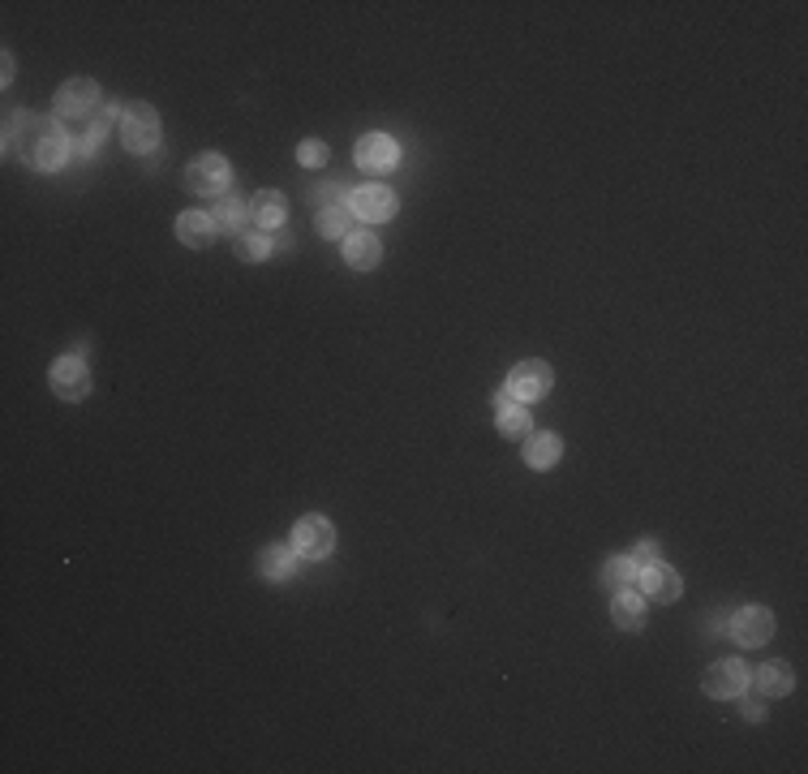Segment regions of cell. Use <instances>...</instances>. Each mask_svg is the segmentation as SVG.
<instances>
[{"label": "cell", "mask_w": 808, "mask_h": 774, "mask_svg": "<svg viewBox=\"0 0 808 774\" xmlns=\"http://www.w3.org/2000/svg\"><path fill=\"white\" fill-rule=\"evenodd\" d=\"M748 688V667L735 663V658H723L705 671V693L710 697H740Z\"/></svg>", "instance_id": "cell-10"}, {"label": "cell", "mask_w": 808, "mask_h": 774, "mask_svg": "<svg viewBox=\"0 0 808 774\" xmlns=\"http://www.w3.org/2000/svg\"><path fill=\"white\" fill-rule=\"evenodd\" d=\"M396 160H400V151H396V142L387 138V134H366L362 142H357V168H366V172H392Z\"/></svg>", "instance_id": "cell-11"}, {"label": "cell", "mask_w": 808, "mask_h": 774, "mask_svg": "<svg viewBox=\"0 0 808 774\" xmlns=\"http://www.w3.org/2000/svg\"><path fill=\"white\" fill-rule=\"evenodd\" d=\"M297 155H301V164H306V168H323L327 164V147H323V142H301V147H297Z\"/></svg>", "instance_id": "cell-26"}, {"label": "cell", "mask_w": 808, "mask_h": 774, "mask_svg": "<svg viewBox=\"0 0 808 774\" xmlns=\"http://www.w3.org/2000/svg\"><path fill=\"white\" fill-rule=\"evenodd\" d=\"M211 224L215 228H228V233H233V228H241V220H250V215H245V203H241V198L233 194V190H224V194H215V203H211Z\"/></svg>", "instance_id": "cell-20"}, {"label": "cell", "mask_w": 808, "mask_h": 774, "mask_svg": "<svg viewBox=\"0 0 808 774\" xmlns=\"http://www.w3.org/2000/svg\"><path fill=\"white\" fill-rule=\"evenodd\" d=\"M551 383H555V375H551V366L546 362H521L512 370V379H508V396L529 405V400H542L546 392H551Z\"/></svg>", "instance_id": "cell-8"}, {"label": "cell", "mask_w": 808, "mask_h": 774, "mask_svg": "<svg viewBox=\"0 0 808 774\" xmlns=\"http://www.w3.org/2000/svg\"><path fill=\"white\" fill-rule=\"evenodd\" d=\"M602 577H606V585H611V590H628V585L637 581V564H632L628 555H615L611 564H606Z\"/></svg>", "instance_id": "cell-25"}, {"label": "cell", "mask_w": 808, "mask_h": 774, "mask_svg": "<svg viewBox=\"0 0 808 774\" xmlns=\"http://www.w3.org/2000/svg\"><path fill=\"white\" fill-rule=\"evenodd\" d=\"M495 409H499V435H508V439L529 435V413H525L521 400H512L508 392H499L495 396Z\"/></svg>", "instance_id": "cell-17"}, {"label": "cell", "mask_w": 808, "mask_h": 774, "mask_svg": "<svg viewBox=\"0 0 808 774\" xmlns=\"http://www.w3.org/2000/svg\"><path fill=\"white\" fill-rule=\"evenodd\" d=\"M177 237H181L190 250H207L211 237H215L211 215H207V211H185L181 220H177Z\"/></svg>", "instance_id": "cell-16"}, {"label": "cell", "mask_w": 808, "mask_h": 774, "mask_svg": "<svg viewBox=\"0 0 808 774\" xmlns=\"http://www.w3.org/2000/svg\"><path fill=\"white\" fill-rule=\"evenodd\" d=\"M121 138H125V147L138 151V155L155 151V142H160V117H155V108L151 104H129L121 112Z\"/></svg>", "instance_id": "cell-3"}, {"label": "cell", "mask_w": 808, "mask_h": 774, "mask_svg": "<svg viewBox=\"0 0 808 774\" xmlns=\"http://www.w3.org/2000/svg\"><path fill=\"white\" fill-rule=\"evenodd\" d=\"M753 684H757V693L761 697H787L791 693V671L783 667V663H766L753 676Z\"/></svg>", "instance_id": "cell-21"}, {"label": "cell", "mask_w": 808, "mask_h": 774, "mask_svg": "<svg viewBox=\"0 0 808 774\" xmlns=\"http://www.w3.org/2000/svg\"><path fill=\"white\" fill-rule=\"evenodd\" d=\"M349 220H353V211L344 207V203L319 207V233L323 237H349Z\"/></svg>", "instance_id": "cell-23"}, {"label": "cell", "mask_w": 808, "mask_h": 774, "mask_svg": "<svg viewBox=\"0 0 808 774\" xmlns=\"http://www.w3.org/2000/svg\"><path fill=\"white\" fill-rule=\"evenodd\" d=\"M641 590L654 602H675L684 590V581H680V572L667 568V564H649V568H641Z\"/></svg>", "instance_id": "cell-13"}, {"label": "cell", "mask_w": 808, "mask_h": 774, "mask_svg": "<svg viewBox=\"0 0 808 774\" xmlns=\"http://www.w3.org/2000/svg\"><path fill=\"white\" fill-rule=\"evenodd\" d=\"M5 142L22 151V160L39 168V172H52L69 160V134L61 129L56 117H35V112H13L9 125H5Z\"/></svg>", "instance_id": "cell-1"}, {"label": "cell", "mask_w": 808, "mask_h": 774, "mask_svg": "<svg viewBox=\"0 0 808 774\" xmlns=\"http://www.w3.org/2000/svg\"><path fill=\"white\" fill-rule=\"evenodd\" d=\"M293 551L297 559H327L336 551V525L327 521V516H301L293 525Z\"/></svg>", "instance_id": "cell-2"}, {"label": "cell", "mask_w": 808, "mask_h": 774, "mask_svg": "<svg viewBox=\"0 0 808 774\" xmlns=\"http://www.w3.org/2000/svg\"><path fill=\"white\" fill-rule=\"evenodd\" d=\"M297 568V551L293 547H267L263 551V577L271 581H288Z\"/></svg>", "instance_id": "cell-22"}, {"label": "cell", "mask_w": 808, "mask_h": 774, "mask_svg": "<svg viewBox=\"0 0 808 774\" xmlns=\"http://www.w3.org/2000/svg\"><path fill=\"white\" fill-rule=\"evenodd\" d=\"M637 568H649V564H658V542H637V551L628 555Z\"/></svg>", "instance_id": "cell-27"}, {"label": "cell", "mask_w": 808, "mask_h": 774, "mask_svg": "<svg viewBox=\"0 0 808 774\" xmlns=\"http://www.w3.org/2000/svg\"><path fill=\"white\" fill-rule=\"evenodd\" d=\"M344 258H349V267L370 271V267H379V258H383V241L374 233H349L344 237Z\"/></svg>", "instance_id": "cell-15"}, {"label": "cell", "mask_w": 808, "mask_h": 774, "mask_svg": "<svg viewBox=\"0 0 808 774\" xmlns=\"http://www.w3.org/2000/svg\"><path fill=\"white\" fill-rule=\"evenodd\" d=\"M611 615H615L619 628H628V633H641V628H645V598L619 590L615 602H611Z\"/></svg>", "instance_id": "cell-19"}, {"label": "cell", "mask_w": 808, "mask_h": 774, "mask_svg": "<svg viewBox=\"0 0 808 774\" xmlns=\"http://www.w3.org/2000/svg\"><path fill=\"white\" fill-rule=\"evenodd\" d=\"M284 211H288V203H284L280 190H258L250 203H245V215H250V224L258 228V233H267V228H280V224H284Z\"/></svg>", "instance_id": "cell-12"}, {"label": "cell", "mask_w": 808, "mask_h": 774, "mask_svg": "<svg viewBox=\"0 0 808 774\" xmlns=\"http://www.w3.org/2000/svg\"><path fill=\"white\" fill-rule=\"evenodd\" d=\"M52 392L61 400H82L91 392V370H86L82 357H61L52 366Z\"/></svg>", "instance_id": "cell-9"}, {"label": "cell", "mask_w": 808, "mask_h": 774, "mask_svg": "<svg viewBox=\"0 0 808 774\" xmlns=\"http://www.w3.org/2000/svg\"><path fill=\"white\" fill-rule=\"evenodd\" d=\"M228 181H233V172H228L224 155H198V160L185 168V185H190L194 194H224Z\"/></svg>", "instance_id": "cell-5"}, {"label": "cell", "mask_w": 808, "mask_h": 774, "mask_svg": "<svg viewBox=\"0 0 808 774\" xmlns=\"http://www.w3.org/2000/svg\"><path fill=\"white\" fill-rule=\"evenodd\" d=\"M727 633L740 641V645H766L770 637H774V611H766V607H744V611H735L731 615V624H727Z\"/></svg>", "instance_id": "cell-7"}, {"label": "cell", "mask_w": 808, "mask_h": 774, "mask_svg": "<svg viewBox=\"0 0 808 774\" xmlns=\"http://www.w3.org/2000/svg\"><path fill=\"white\" fill-rule=\"evenodd\" d=\"M117 112H125V108H99V112H91V117H82V121H74V129H78V155H91L99 142H104V134H108V125H112V117Z\"/></svg>", "instance_id": "cell-14"}, {"label": "cell", "mask_w": 808, "mask_h": 774, "mask_svg": "<svg viewBox=\"0 0 808 774\" xmlns=\"http://www.w3.org/2000/svg\"><path fill=\"white\" fill-rule=\"evenodd\" d=\"M233 250H237V258H245V263H263V258L271 254V237L267 233H237V241H233Z\"/></svg>", "instance_id": "cell-24"}, {"label": "cell", "mask_w": 808, "mask_h": 774, "mask_svg": "<svg viewBox=\"0 0 808 774\" xmlns=\"http://www.w3.org/2000/svg\"><path fill=\"white\" fill-rule=\"evenodd\" d=\"M349 211H353V220H362V224H383L396 215V194L387 190V185H362V190L349 194Z\"/></svg>", "instance_id": "cell-4"}, {"label": "cell", "mask_w": 808, "mask_h": 774, "mask_svg": "<svg viewBox=\"0 0 808 774\" xmlns=\"http://www.w3.org/2000/svg\"><path fill=\"white\" fill-rule=\"evenodd\" d=\"M559 452H564L559 435L542 430V435H529V443H525V465H529V469H551V465L559 461Z\"/></svg>", "instance_id": "cell-18"}, {"label": "cell", "mask_w": 808, "mask_h": 774, "mask_svg": "<svg viewBox=\"0 0 808 774\" xmlns=\"http://www.w3.org/2000/svg\"><path fill=\"white\" fill-rule=\"evenodd\" d=\"M56 112H61L65 121H82L91 117V112H99V86L91 78H74L65 82L61 91H56Z\"/></svg>", "instance_id": "cell-6"}]
</instances>
